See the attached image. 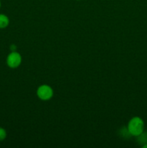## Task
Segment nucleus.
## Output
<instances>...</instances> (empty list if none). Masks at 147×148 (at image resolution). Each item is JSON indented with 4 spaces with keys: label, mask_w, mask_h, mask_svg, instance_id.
<instances>
[{
    "label": "nucleus",
    "mask_w": 147,
    "mask_h": 148,
    "mask_svg": "<svg viewBox=\"0 0 147 148\" xmlns=\"http://www.w3.org/2000/svg\"><path fill=\"white\" fill-rule=\"evenodd\" d=\"M128 130L131 135L138 137L144 131V121L140 117H133L128 122Z\"/></svg>",
    "instance_id": "1"
},
{
    "label": "nucleus",
    "mask_w": 147,
    "mask_h": 148,
    "mask_svg": "<svg viewBox=\"0 0 147 148\" xmlns=\"http://www.w3.org/2000/svg\"><path fill=\"white\" fill-rule=\"evenodd\" d=\"M22 62V56L18 52L12 51L7 56V64L12 69L18 67Z\"/></svg>",
    "instance_id": "2"
},
{
    "label": "nucleus",
    "mask_w": 147,
    "mask_h": 148,
    "mask_svg": "<svg viewBox=\"0 0 147 148\" xmlns=\"http://www.w3.org/2000/svg\"><path fill=\"white\" fill-rule=\"evenodd\" d=\"M53 89L49 85H43L37 88V95L43 101H47L53 97Z\"/></svg>",
    "instance_id": "3"
},
{
    "label": "nucleus",
    "mask_w": 147,
    "mask_h": 148,
    "mask_svg": "<svg viewBox=\"0 0 147 148\" xmlns=\"http://www.w3.org/2000/svg\"><path fill=\"white\" fill-rule=\"evenodd\" d=\"M9 17L4 14H0V29L6 28L9 25Z\"/></svg>",
    "instance_id": "4"
},
{
    "label": "nucleus",
    "mask_w": 147,
    "mask_h": 148,
    "mask_svg": "<svg viewBox=\"0 0 147 148\" xmlns=\"http://www.w3.org/2000/svg\"><path fill=\"white\" fill-rule=\"evenodd\" d=\"M7 137V132L2 127H0V141H3Z\"/></svg>",
    "instance_id": "5"
},
{
    "label": "nucleus",
    "mask_w": 147,
    "mask_h": 148,
    "mask_svg": "<svg viewBox=\"0 0 147 148\" xmlns=\"http://www.w3.org/2000/svg\"><path fill=\"white\" fill-rule=\"evenodd\" d=\"M16 49H17V47H16V46H14V44L12 45V46H10V49H11V50L12 51H15Z\"/></svg>",
    "instance_id": "6"
},
{
    "label": "nucleus",
    "mask_w": 147,
    "mask_h": 148,
    "mask_svg": "<svg viewBox=\"0 0 147 148\" xmlns=\"http://www.w3.org/2000/svg\"><path fill=\"white\" fill-rule=\"evenodd\" d=\"M143 147H144V148H147V143H146V144L144 145H143Z\"/></svg>",
    "instance_id": "7"
},
{
    "label": "nucleus",
    "mask_w": 147,
    "mask_h": 148,
    "mask_svg": "<svg viewBox=\"0 0 147 148\" xmlns=\"http://www.w3.org/2000/svg\"><path fill=\"white\" fill-rule=\"evenodd\" d=\"M1 1H0V8H1Z\"/></svg>",
    "instance_id": "8"
}]
</instances>
